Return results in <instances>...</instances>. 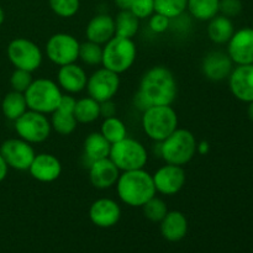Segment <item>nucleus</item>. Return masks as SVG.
I'll return each instance as SVG.
<instances>
[{
    "label": "nucleus",
    "instance_id": "44",
    "mask_svg": "<svg viewBox=\"0 0 253 253\" xmlns=\"http://www.w3.org/2000/svg\"><path fill=\"white\" fill-rule=\"evenodd\" d=\"M4 19H5L4 10H2V7L0 6V26H1V25H2V22H4Z\"/></svg>",
    "mask_w": 253,
    "mask_h": 253
},
{
    "label": "nucleus",
    "instance_id": "34",
    "mask_svg": "<svg viewBox=\"0 0 253 253\" xmlns=\"http://www.w3.org/2000/svg\"><path fill=\"white\" fill-rule=\"evenodd\" d=\"M49 7L56 15L61 17H72L78 12L79 0H48Z\"/></svg>",
    "mask_w": 253,
    "mask_h": 253
},
{
    "label": "nucleus",
    "instance_id": "17",
    "mask_svg": "<svg viewBox=\"0 0 253 253\" xmlns=\"http://www.w3.org/2000/svg\"><path fill=\"white\" fill-rule=\"evenodd\" d=\"M120 169L109 157L94 161L89 166V179L96 189H109L116 184Z\"/></svg>",
    "mask_w": 253,
    "mask_h": 253
},
{
    "label": "nucleus",
    "instance_id": "40",
    "mask_svg": "<svg viewBox=\"0 0 253 253\" xmlns=\"http://www.w3.org/2000/svg\"><path fill=\"white\" fill-rule=\"evenodd\" d=\"M7 170H9V167H7L6 162H5V160L2 158L1 153H0V183H1L5 178H6Z\"/></svg>",
    "mask_w": 253,
    "mask_h": 253
},
{
    "label": "nucleus",
    "instance_id": "28",
    "mask_svg": "<svg viewBox=\"0 0 253 253\" xmlns=\"http://www.w3.org/2000/svg\"><path fill=\"white\" fill-rule=\"evenodd\" d=\"M115 20V36L132 39L138 31L140 20L130 10H120Z\"/></svg>",
    "mask_w": 253,
    "mask_h": 253
},
{
    "label": "nucleus",
    "instance_id": "8",
    "mask_svg": "<svg viewBox=\"0 0 253 253\" xmlns=\"http://www.w3.org/2000/svg\"><path fill=\"white\" fill-rule=\"evenodd\" d=\"M52 126L44 114L26 110L15 120V131L20 138L29 143H41L49 137Z\"/></svg>",
    "mask_w": 253,
    "mask_h": 253
},
{
    "label": "nucleus",
    "instance_id": "33",
    "mask_svg": "<svg viewBox=\"0 0 253 253\" xmlns=\"http://www.w3.org/2000/svg\"><path fill=\"white\" fill-rule=\"evenodd\" d=\"M142 209L145 216L152 222H161L168 212V208L165 200L157 198L156 195L143 205Z\"/></svg>",
    "mask_w": 253,
    "mask_h": 253
},
{
    "label": "nucleus",
    "instance_id": "9",
    "mask_svg": "<svg viewBox=\"0 0 253 253\" xmlns=\"http://www.w3.org/2000/svg\"><path fill=\"white\" fill-rule=\"evenodd\" d=\"M7 58L12 66L17 69L35 72L42 63V52L40 47L31 40L25 37L14 39L7 46Z\"/></svg>",
    "mask_w": 253,
    "mask_h": 253
},
{
    "label": "nucleus",
    "instance_id": "22",
    "mask_svg": "<svg viewBox=\"0 0 253 253\" xmlns=\"http://www.w3.org/2000/svg\"><path fill=\"white\" fill-rule=\"evenodd\" d=\"M188 232V220L183 212L178 210L168 211L161 221V234L170 242H178L185 237Z\"/></svg>",
    "mask_w": 253,
    "mask_h": 253
},
{
    "label": "nucleus",
    "instance_id": "20",
    "mask_svg": "<svg viewBox=\"0 0 253 253\" xmlns=\"http://www.w3.org/2000/svg\"><path fill=\"white\" fill-rule=\"evenodd\" d=\"M57 81L59 88L63 89L64 91L68 94H77L86 88L88 76L83 67L78 66L77 63H71L59 67Z\"/></svg>",
    "mask_w": 253,
    "mask_h": 253
},
{
    "label": "nucleus",
    "instance_id": "36",
    "mask_svg": "<svg viewBox=\"0 0 253 253\" xmlns=\"http://www.w3.org/2000/svg\"><path fill=\"white\" fill-rule=\"evenodd\" d=\"M130 11L138 20L147 19L155 14V1L153 0H133Z\"/></svg>",
    "mask_w": 253,
    "mask_h": 253
},
{
    "label": "nucleus",
    "instance_id": "43",
    "mask_svg": "<svg viewBox=\"0 0 253 253\" xmlns=\"http://www.w3.org/2000/svg\"><path fill=\"white\" fill-rule=\"evenodd\" d=\"M247 114H249V118L253 121V100L249 103V109H247Z\"/></svg>",
    "mask_w": 253,
    "mask_h": 253
},
{
    "label": "nucleus",
    "instance_id": "3",
    "mask_svg": "<svg viewBox=\"0 0 253 253\" xmlns=\"http://www.w3.org/2000/svg\"><path fill=\"white\" fill-rule=\"evenodd\" d=\"M141 124L151 140L162 142L178 128V115L170 105L150 106L142 113Z\"/></svg>",
    "mask_w": 253,
    "mask_h": 253
},
{
    "label": "nucleus",
    "instance_id": "42",
    "mask_svg": "<svg viewBox=\"0 0 253 253\" xmlns=\"http://www.w3.org/2000/svg\"><path fill=\"white\" fill-rule=\"evenodd\" d=\"M132 1L133 0H115V4L120 10H130Z\"/></svg>",
    "mask_w": 253,
    "mask_h": 253
},
{
    "label": "nucleus",
    "instance_id": "24",
    "mask_svg": "<svg viewBox=\"0 0 253 253\" xmlns=\"http://www.w3.org/2000/svg\"><path fill=\"white\" fill-rule=\"evenodd\" d=\"M110 148L111 143L100 132L89 133L84 141V156L90 161V163L109 157Z\"/></svg>",
    "mask_w": 253,
    "mask_h": 253
},
{
    "label": "nucleus",
    "instance_id": "23",
    "mask_svg": "<svg viewBox=\"0 0 253 253\" xmlns=\"http://www.w3.org/2000/svg\"><path fill=\"white\" fill-rule=\"evenodd\" d=\"M234 32V24L229 17L224 16V15H216L211 20H209L208 36L215 43H227Z\"/></svg>",
    "mask_w": 253,
    "mask_h": 253
},
{
    "label": "nucleus",
    "instance_id": "27",
    "mask_svg": "<svg viewBox=\"0 0 253 253\" xmlns=\"http://www.w3.org/2000/svg\"><path fill=\"white\" fill-rule=\"evenodd\" d=\"M220 0H188L187 9L199 21H209L219 14Z\"/></svg>",
    "mask_w": 253,
    "mask_h": 253
},
{
    "label": "nucleus",
    "instance_id": "38",
    "mask_svg": "<svg viewBox=\"0 0 253 253\" xmlns=\"http://www.w3.org/2000/svg\"><path fill=\"white\" fill-rule=\"evenodd\" d=\"M148 26L155 34H163L167 31L170 26V19L166 17L165 15H161L158 12H155L152 16H150V22Z\"/></svg>",
    "mask_w": 253,
    "mask_h": 253
},
{
    "label": "nucleus",
    "instance_id": "45",
    "mask_svg": "<svg viewBox=\"0 0 253 253\" xmlns=\"http://www.w3.org/2000/svg\"><path fill=\"white\" fill-rule=\"evenodd\" d=\"M252 29H253V22H252Z\"/></svg>",
    "mask_w": 253,
    "mask_h": 253
},
{
    "label": "nucleus",
    "instance_id": "2",
    "mask_svg": "<svg viewBox=\"0 0 253 253\" xmlns=\"http://www.w3.org/2000/svg\"><path fill=\"white\" fill-rule=\"evenodd\" d=\"M116 190L121 202L132 208H142L157 193L152 174L143 168L120 173Z\"/></svg>",
    "mask_w": 253,
    "mask_h": 253
},
{
    "label": "nucleus",
    "instance_id": "25",
    "mask_svg": "<svg viewBox=\"0 0 253 253\" xmlns=\"http://www.w3.org/2000/svg\"><path fill=\"white\" fill-rule=\"evenodd\" d=\"M1 110L6 119L11 121L17 120L25 111L29 110L24 93L15 90L7 93L2 99Z\"/></svg>",
    "mask_w": 253,
    "mask_h": 253
},
{
    "label": "nucleus",
    "instance_id": "5",
    "mask_svg": "<svg viewBox=\"0 0 253 253\" xmlns=\"http://www.w3.org/2000/svg\"><path fill=\"white\" fill-rule=\"evenodd\" d=\"M29 110L47 115L56 111L62 99V90L57 83L47 78L32 81L31 85L24 93Z\"/></svg>",
    "mask_w": 253,
    "mask_h": 253
},
{
    "label": "nucleus",
    "instance_id": "41",
    "mask_svg": "<svg viewBox=\"0 0 253 253\" xmlns=\"http://www.w3.org/2000/svg\"><path fill=\"white\" fill-rule=\"evenodd\" d=\"M209 143L207 141H202V142L197 145V153H199V155H207L209 152Z\"/></svg>",
    "mask_w": 253,
    "mask_h": 253
},
{
    "label": "nucleus",
    "instance_id": "35",
    "mask_svg": "<svg viewBox=\"0 0 253 253\" xmlns=\"http://www.w3.org/2000/svg\"><path fill=\"white\" fill-rule=\"evenodd\" d=\"M32 81H34V78H32L31 72L15 68V71L11 74V78H10V84L12 86V90L25 93L27 88L31 85Z\"/></svg>",
    "mask_w": 253,
    "mask_h": 253
},
{
    "label": "nucleus",
    "instance_id": "32",
    "mask_svg": "<svg viewBox=\"0 0 253 253\" xmlns=\"http://www.w3.org/2000/svg\"><path fill=\"white\" fill-rule=\"evenodd\" d=\"M86 66H99L103 61V47L95 42L86 41L79 46V58Z\"/></svg>",
    "mask_w": 253,
    "mask_h": 253
},
{
    "label": "nucleus",
    "instance_id": "26",
    "mask_svg": "<svg viewBox=\"0 0 253 253\" xmlns=\"http://www.w3.org/2000/svg\"><path fill=\"white\" fill-rule=\"evenodd\" d=\"M74 118L77 123H94L100 118V103L90 96L79 99L77 100L76 108H74Z\"/></svg>",
    "mask_w": 253,
    "mask_h": 253
},
{
    "label": "nucleus",
    "instance_id": "31",
    "mask_svg": "<svg viewBox=\"0 0 253 253\" xmlns=\"http://www.w3.org/2000/svg\"><path fill=\"white\" fill-rule=\"evenodd\" d=\"M153 1H155V12L165 15L170 20L184 14L188 6V0H153Z\"/></svg>",
    "mask_w": 253,
    "mask_h": 253
},
{
    "label": "nucleus",
    "instance_id": "21",
    "mask_svg": "<svg viewBox=\"0 0 253 253\" xmlns=\"http://www.w3.org/2000/svg\"><path fill=\"white\" fill-rule=\"evenodd\" d=\"M85 35L88 41L105 44L115 36V20L110 15H95L86 25Z\"/></svg>",
    "mask_w": 253,
    "mask_h": 253
},
{
    "label": "nucleus",
    "instance_id": "37",
    "mask_svg": "<svg viewBox=\"0 0 253 253\" xmlns=\"http://www.w3.org/2000/svg\"><path fill=\"white\" fill-rule=\"evenodd\" d=\"M242 11V1L241 0H220L219 2V12L221 15L229 17H236Z\"/></svg>",
    "mask_w": 253,
    "mask_h": 253
},
{
    "label": "nucleus",
    "instance_id": "7",
    "mask_svg": "<svg viewBox=\"0 0 253 253\" xmlns=\"http://www.w3.org/2000/svg\"><path fill=\"white\" fill-rule=\"evenodd\" d=\"M109 158L120 169V172H126L145 168L148 155L146 147L140 141L127 136L124 140L111 145Z\"/></svg>",
    "mask_w": 253,
    "mask_h": 253
},
{
    "label": "nucleus",
    "instance_id": "1",
    "mask_svg": "<svg viewBox=\"0 0 253 253\" xmlns=\"http://www.w3.org/2000/svg\"><path fill=\"white\" fill-rule=\"evenodd\" d=\"M177 93V81L172 71L165 66L152 67L141 78L135 105L142 113L150 106L172 105Z\"/></svg>",
    "mask_w": 253,
    "mask_h": 253
},
{
    "label": "nucleus",
    "instance_id": "18",
    "mask_svg": "<svg viewBox=\"0 0 253 253\" xmlns=\"http://www.w3.org/2000/svg\"><path fill=\"white\" fill-rule=\"evenodd\" d=\"M32 178L42 183H51L58 179L62 173V165L56 156L51 153H39L35 156L29 168Z\"/></svg>",
    "mask_w": 253,
    "mask_h": 253
},
{
    "label": "nucleus",
    "instance_id": "12",
    "mask_svg": "<svg viewBox=\"0 0 253 253\" xmlns=\"http://www.w3.org/2000/svg\"><path fill=\"white\" fill-rule=\"evenodd\" d=\"M0 153L6 162L7 167L16 170H29L35 153L31 143L22 138H9L0 146Z\"/></svg>",
    "mask_w": 253,
    "mask_h": 253
},
{
    "label": "nucleus",
    "instance_id": "30",
    "mask_svg": "<svg viewBox=\"0 0 253 253\" xmlns=\"http://www.w3.org/2000/svg\"><path fill=\"white\" fill-rule=\"evenodd\" d=\"M51 126L52 130L62 136H68L74 132L77 128V120L74 118V114L64 113V111L56 110L51 114Z\"/></svg>",
    "mask_w": 253,
    "mask_h": 253
},
{
    "label": "nucleus",
    "instance_id": "4",
    "mask_svg": "<svg viewBox=\"0 0 253 253\" xmlns=\"http://www.w3.org/2000/svg\"><path fill=\"white\" fill-rule=\"evenodd\" d=\"M160 143L161 157L169 165H187L197 153L198 142L195 136L185 128H177Z\"/></svg>",
    "mask_w": 253,
    "mask_h": 253
},
{
    "label": "nucleus",
    "instance_id": "14",
    "mask_svg": "<svg viewBox=\"0 0 253 253\" xmlns=\"http://www.w3.org/2000/svg\"><path fill=\"white\" fill-rule=\"evenodd\" d=\"M227 54L237 66L253 64V29L245 27L234 32L227 42Z\"/></svg>",
    "mask_w": 253,
    "mask_h": 253
},
{
    "label": "nucleus",
    "instance_id": "6",
    "mask_svg": "<svg viewBox=\"0 0 253 253\" xmlns=\"http://www.w3.org/2000/svg\"><path fill=\"white\" fill-rule=\"evenodd\" d=\"M136 54L137 49L132 39L114 36L103 47L101 64L104 68L118 74L125 73L135 63Z\"/></svg>",
    "mask_w": 253,
    "mask_h": 253
},
{
    "label": "nucleus",
    "instance_id": "11",
    "mask_svg": "<svg viewBox=\"0 0 253 253\" xmlns=\"http://www.w3.org/2000/svg\"><path fill=\"white\" fill-rule=\"evenodd\" d=\"M120 88V77L106 68L96 69L86 82V90L90 98L99 103L111 100Z\"/></svg>",
    "mask_w": 253,
    "mask_h": 253
},
{
    "label": "nucleus",
    "instance_id": "16",
    "mask_svg": "<svg viewBox=\"0 0 253 253\" xmlns=\"http://www.w3.org/2000/svg\"><path fill=\"white\" fill-rule=\"evenodd\" d=\"M89 217L98 227H111L119 222L121 217V208L110 198L95 200L89 209Z\"/></svg>",
    "mask_w": 253,
    "mask_h": 253
},
{
    "label": "nucleus",
    "instance_id": "19",
    "mask_svg": "<svg viewBox=\"0 0 253 253\" xmlns=\"http://www.w3.org/2000/svg\"><path fill=\"white\" fill-rule=\"evenodd\" d=\"M234 62L227 53L222 51H212L205 56L202 69L204 76L212 82H220L229 78Z\"/></svg>",
    "mask_w": 253,
    "mask_h": 253
},
{
    "label": "nucleus",
    "instance_id": "29",
    "mask_svg": "<svg viewBox=\"0 0 253 253\" xmlns=\"http://www.w3.org/2000/svg\"><path fill=\"white\" fill-rule=\"evenodd\" d=\"M100 133L113 145V143H116L127 137V128H126L123 120H120L116 116H113V118L104 119L100 127Z\"/></svg>",
    "mask_w": 253,
    "mask_h": 253
},
{
    "label": "nucleus",
    "instance_id": "39",
    "mask_svg": "<svg viewBox=\"0 0 253 253\" xmlns=\"http://www.w3.org/2000/svg\"><path fill=\"white\" fill-rule=\"evenodd\" d=\"M100 116H103L104 119L116 116V105L113 99L100 103Z\"/></svg>",
    "mask_w": 253,
    "mask_h": 253
},
{
    "label": "nucleus",
    "instance_id": "13",
    "mask_svg": "<svg viewBox=\"0 0 253 253\" xmlns=\"http://www.w3.org/2000/svg\"><path fill=\"white\" fill-rule=\"evenodd\" d=\"M156 192L163 195H174L182 190L185 184V170L182 166L169 165L161 167L152 175Z\"/></svg>",
    "mask_w": 253,
    "mask_h": 253
},
{
    "label": "nucleus",
    "instance_id": "10",
    "mask_svg": "<svg viewBox=\"0 0 253 253\" xmlns=\"http://www.w3.org/2000/svg\"><path fill=\"white\" fill-rule=\"evenodd\" d=\"M79 46L78 40L72 35L64 32L54 34L46 43L47 58L59 67L76 63L79 58Z\"/></svg>",
    "mask_w": 253,
    "mask_h": 253
},
{
    "label": "nucleus",
    "instance_id": "15",
    "mask_svg": "<svg viewBox=\"0 0 253 253\" xmlns=\"http://www.w3.org/2000/svg\"><path fill=\"white\" fill-rule=\"evenodd\" d=\"M231 93L239 100L250 103L253 100V64H241L232 69L229 76Z\"/></svg>",
    "mask_w": 253,
    "mask_h": 253
}]
</instances>
